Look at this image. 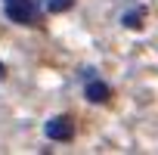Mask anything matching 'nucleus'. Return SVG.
<instances>
[{"mask_svg":"<svg viewBox=\"0 0 158 155\" xmlns=\"http://www.w3.org/2000/svg\"><path fill=\"white\" fill-rule=\"evenodd\" d=\"M6 3H19V0H6Z\"/></svg>","mask_w":158,"mask_h":155,"instance_id":"0eeeda50","label":"nucleus"},{"mask_svg":"<svg viewBox=\"0 0 158 155\" xmlns=\"http://www.w3.org/2000/svg\"><path fill=\"white\" fill-rule=\"evenodd\" d=\"M109 96H112L109 84H102V81H90L87 84V99L90 103H109Z\"/></svg>","mask_w":158,"mask_h":155,"instance_id":"7ed1b4c3","label":"nucleus"},{"mask_svg":"<svg viewBox=\"0 0 158 155\" xmlns=\"http://www.w3.org/2000/svg\"><path fill=\"white\" fill-rule=\"evenodd\" d=\"M3 74H6V68H3V65H0V81H3Z\"/></svg>","mask_w":158,"mask_h":155,"instance_id":"423d86ee","label":"nucleus"},{"mask_svg":"<svg viewBox=\"0 0 158 155\" xmlns=\"http://www.w3.org/2000/svg\"><path fill=\"white\" fill-rule=\"evenodd\" d=\"M121 22H124L127 28H139V25H143V13H127Z\"/></svg>","mask_w":158,"mask_h":155,"instance_id":"39448f33","label":"nucleus"},{"mask_svg":"<svg viewBox=\"0 0 158 155\" xmlns=\"http://www.w3.org/2000/svg\"><path fill=\"white\" fill-rule=\"evenodd\" d=\"M44 133H47L50 140H59V143H65V140H71V136H74V121H71V118H65V115H59V118H50V121L44 124Z\"/></svg>","mask_w":158,"mask_h":155,"instance_id":"f257e3e1","label":"nucleus"},{"mask_svg":"<svg viewBox=\"0 0 158 155\" xmlns=\"http://www.w3.org/2000/svg\"><path fill=\"white\" fill-rule=\"evenodd\" d=\"M71 3H74V0H47V10L50 13H65Z\"/></svg>","mask_w":158,"mask_h":155,"instance_id":"20e7f679","label":"nucleus"},{"mask_svg":"<svg viewBox=\"0 0 158 155\" xmlns=\"http://www.w3.org/2000/svg\"><path fill=\"white\" fill-rule=\"evenodd\" d=\"M6 16H10L13 22H19V25L34 22V10L28 6V0H19V3H6Z\"/></svg>","mask_w":158,"mask_h":155,"instance_id":"f03ea898","label":"nucleus"}]
</instances>
